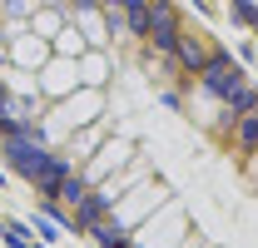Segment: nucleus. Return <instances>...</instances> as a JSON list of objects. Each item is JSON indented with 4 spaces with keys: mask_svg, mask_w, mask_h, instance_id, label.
<instances>
[{
    "mask_svg": "<svg viewBox=\"0 0 258 248\" xmlns=\"http://www.w3.org/2000/svg\"><path fill=\"white\" fill-rule=\"evenodd\" d=\"M0 149H5V159H10V169L25 174V179H30L35 169L45 164V154H50V149H45V134H40L35 124H15V129H5V134H0Z\"/></svg>",
    "mask_w": 258,
    "mask_h": 248,
    "instance_id": "nucleus-1",
    "label": "nucleus"
},
{
    "mask_svg": "<svg viewBox=\"0 0 258 248\" xmlns=\"http://www.w3.org/2000/svg\"><path fill=\"white\" fill-rule=\"evenodd\" d=\"M179 30H184V25H179V10H174V0H149V35H144V40H149L159 55H169V50H174Z\"/></svg>",
    "mask_w": 258,
    "mask_h": 248,
    "instance_id": "nucleus-2",
    "label": "nucleus"
},
{
    "mask_svg": "<svg viewBox=\"0 0 258 248\" xmlns=\"http://www.w3.org/2000/svg\"><path fill=\"white\" fill-rule=\"evenodd\" d=\"M199 80H204V90H214L219 99H233V94L248 85V80L238 75V65L228 60V55H219V50H214V55H209V65L199 70Z\"/></svg>",
    "mask_w": 258,
    "mask_h": 248,
    "instance_id": "nucleus-3",
    "label": "nucleus"
},
{
    "mask_svg": "<svg viewBox=\"0 0 258 248\" xmlns=\"http://www.w3.org/2000/svg\"><path fill=\"white\" fill-rule=\"evenodd\" d=\"M70 174H75V169H70V159H64V154H45V164L30 174V184H35V194L55 199V194H60V184L70 179Z\"/></svg>",
    "mask_w": 258,
    "mask_h": 248,
    "instance_id": "nucleus-4",
    "label": "nucleus"
},
{
    "mask_svg": "<svg viewBox=\"0 0 258 248\" xmlns=\"http://www.w3.org/2000/svg\"><path fill=\"white\" fill-rule=\"evenodd\" d=\"M169 55H174V60L184 65V70H189V75H199V70H204V65H209V55H214V50H209V45H204V40H199V35H189V30H179V40H174V50H169Z\"/></svg>",
    "mask_w": 258,
    "mask_h": 248,
    "instance_id": "nucleus-5",
    "label": "nucleus"
},
{
    "mask_svg": "<svg viewBox=\"0 0 258 248\" xmlns=\"http://www.w3.org/2000/svg\"><path fill=\"white\" fill-rule=\"evenodd\" d=\"M233 149L258 154V104H253V109H243V114H233Z\"/></svg>",
    "mask_w": 258,
    "mask_h": 248,
    "instance_id": "nucleus-6",
    "label": "nucleus"
},
{
    "mask_svg": "<svg viewBox=\"0 0 258 248\" xmlns=\"http://www.w3.org/2000/svg\"><path fill=\"white\" fill-rule=\"evenodd\" d=\"M233 20H243V25H258V5H248V0H233Z\"/></svg>",
    "mask_w": 258,
    "mask_h": 248,
    "instance_id": "nucleus-7",
    "label": "nucleus"
},
{
    "mask_svg": "<svg viewBox=\"0 0 258 248\" xmlns=\"http://www.w3.org/2000/svg\"><path fill=\"white\" fill-rule=\"evenodd\" d=\"M0 233H5V223H0Z\"/></svg>",
    "mask_w": 258,
    "mask_h": 248,
    "instance_id": "nucleus-8",
    "label": "nucleus"
}]
</instances>
